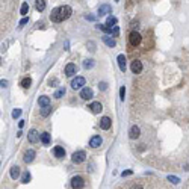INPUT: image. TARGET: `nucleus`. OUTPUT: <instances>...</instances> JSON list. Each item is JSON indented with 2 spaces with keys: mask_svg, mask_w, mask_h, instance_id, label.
Instances as JSON below:
<instances>
[{
  "mask_svg": "<svg viewBox=\"0 0 189 189\" xmlns=\"http://www.w3.org/2000/svg\"><path fill=\"white\" fill-rule=\"evenodd\" d=\"M129 41H130V44H132L133 47H136V45H139V44H141L142 36L139 35V32L132 30V32H130V35H129Z\"/></svg>",
  "mask_w": 189,
  "mask_h": 189,
  "instance_id": "nucleus-1",
  "label": "nucleus"
},
{
  "mask_svg": "<svg viewBox=\"0 0 189 189\" xmlns=\"http://www.w3.org/2000/svg\"><path fill=\"white\" fill-rule=\"evenodd\" d=\"M59 12H61V18H62V21H64V20H67V18L71 15L73 9H71V6L64 5V6H61V8H59Z\"/></svg>",
  "mask_w": 189,
  "mask_h": 189,
  "instance_id": "nucleus-2",
  "label": "nucleus"
},
{
  "mask_svg": "<svg viewBox=\"0 0 189 189\" xmlns=\"http://www.w3.org/2000/svg\"><path fill=\"white\" fill-rule=\"evenodd\" d=\"M85 157H86V154H85V151H82V150H79V151H76V153H73V162L74 163H82L83 160H85Z\"/></svg>",
  "mask_w": 189,
  "mask_h": 189,
  "instance_id": "nucleus-3",
  "label": "nucleus"
},
{
  "mask_svg": "<svg viewBox=\"0 0 189 189\" xmlns=\"http://www.w3.org/2000/svg\"><path fill=\"white\" fill-rule=\"evenodd\" d=\"M83 185H85V183H83V179L79 177V175H76V177L71 179V188H73V189H82Z\"/></svg>",
  "mask_w": 189,
  "mask_h": 189,
  "instance_id": "nucleus-4",
  "label": "nucleus"
},
{
  "mask_svg": "<svg viewBox=\"0 0 189 189\" xmlns=\"http://www.w3.org/2000/svg\"><path fill=\"white\" fill-rule=\"evenodd\" d=\"M83 85H85V79L82 77V76H77V77L71 82V88H73V89H80Z\"/></svg>",
  "mask_w": 189,
  "mask_h": 189,
  "instance_id": "nucleus-5",
  "label": "nucleus"
},
{
  "mask_svg": "<svg viewBox=\"0 0 189 189\" xmlns=\"http://www.w3.org/2000/svg\"><path fill=\"white\" fill-rule=\"evenodd\" d=\"M130 70H132V73H135V74H138V73H141L142 71V62L141 61H132V65H130Z\"/></svg>",
  "mask_w": 189,
  "mask_h": 189,
  "instance_id": "nucleus-6",
  "label": "nucleus"
},
{
  "mask_svg": "<svg viewBox=\"0 0 189 189\" xmlns=\"http://www.w3.org/2000/svg\"><path fill=\"white\" fill-rule=\"evenodd\" d=\"M92 95H94V92H92L91 88H82L80 97H82L83 100H89V98H92Z\"/></svg>",
  "mask_w": 189,
  "mask_h": 189,
  "instance_id": "nucleus-7",
  "label": "nucleus"
},
{
  "mask_svg": "<svg viewBox=\"0 0 189 189\" xmlns=\"http://www.w3.org/2000/svg\"><path fill=\"white\" fill-rule=\"evenodd\" d=\"M110 126H112V121H110L109 117H103L102 120H100V127H102L103 130H109Z\"/></svg>",
  "mask_w": 189,
  "mask_h": 189,
  "instance_id": "nucleus-8",
  "label": "nucleus"
},
{
  "mask_svg": "<svg viewBox=\"0 0 189 189\" xmlns=\"http://www.w3.org/2000/svg\"><path fill=\"white\" fill-rule=\"evenodd\" d=\"M76 71H77V67H76V64H73V62L67 64V67H65V74L68 76V77L74 76V74H76Z\"/></svg>",
  "mask_w": 189,
  "mask_h": 189,
  "instance_id": "nucleus-9",
  "label": "nucleus"
},
{
  "mask_svg": "<svg viewBox=\"0 0 189 189\" xmlns=\"http://www.w3.org/2000/svg\"><path fill=\"white\" fill-rule=\"evenodd\" d=\"M88 109H91L92 113H100V112L103 110V106H102V103H100V102H92Z\"/></svg>",
  "mask_w": 189,
  "mask_h": 189,
  "instance_id": "nucleus-10",
  "label": "nucleus"
},
{
  "mask_svg": "<svg viewBox=\"0 0 189 189\" xmlns=\"http://www.w3.org/2000/svg\"><path fill=\"white\" fill-rule=\"evenodd\" d=\"M50 20H52L53 23H61L62 18H61V12H59V8L53 9L52 11V14H50Z\"/></svg>",
  "mask_w": 189,
  "mask_h": 189,
  "instance_id": "nucleus-11",
  "label": "nucleus"
},
{
  "mask_svg": "<svg viewBox=\"0 0 189 189\" xmlns=\"http://www.w3.org/2000/svg\"><path fill=\"white\" fill-rule=\"evenodd\" d=\"M139 135H141V129L138 127V126H132L130 130H129V136L132 139H136V138H139Z\"/></svg>",
  "mask_w": 189,
  "mask_h": 189,
  "instance_id": "nucleus-12",
  "label": "nucleus"
},
{
  "mask_svg": "<svg viewBox=\"0 0 189 189\" xmlns=\"http://www.w3.org/2000/svg\"><path fill=\"white\" fill-rule=\"evenodd\" d=\"M27 138H29V142H32V144H35L36 141H40V139H41L40 133H38L35 129H32V130L29 132V136H27Z\"/></svg>",
  "mask_w": 189,
  "mask_h": 189,
  "instance_id": "nucleus-13",
  "label": "nucleus"
},
{
  "mask_svg": "<svg viewBox=\"0 0 189 189\" xmlns=\"http://www.w3.org/2000/svg\"><path fill=\"white\" fill-rule=\"evenodd\" d=\"M89 145H91L92 148H98L100 145H102V138H100L98 135L92 136V138H91V141H89Z\"/></svg>",
  "mask_w": 189,
  "mask_h": 189,
  "instance_id": "nucleus-14",
  "label": "nucleus"
},
{
  "mask_svg": "<svg viewBox=\"0 0 189 189\" xmlns=\"http://www.w3.org/2000/svg\"><path fill=\"white\" fill-rule=\"evenodd\" d=\"M53 153H55V156H56L58 159H62V157L65 156V150L62 148V147H59V145H58V147H55V148H53Z\"/></svg>",
  "mask_w": 189,
  "mask_h": 189,
  "instance_id": "nucleus-15",
  "label": "nucleus"
},
{
  "mask_svg": "<svg viewBox=\"0 0 189 189\" xmlns=\"http://www.w3.org/2000/svg\"><path fill=\"white\" fill-rule=\"evenodd\" d=\"M33 157H35V151H33V150H27L26 154H24V162H26V163H30V162L33 160Z\"/></svg>",
  "mask_w": 189,
  "mask_h": 189,
  "instance_id": "nucleus-16",
  "label": "nucleus"
},
{
  "mask_svg": "<svg viewBox=\"0 0 189 189\" xmlns=\"http://www.w3.org/2000/svg\"><path fill=\"white\" fill-rule=\"evenodd\" d=\"M38 103H40V106H41V107H45V106H48V105H50V97H47V95H43V97H40V100H38Z\"/></svg>",
  "mask_w": 189,
  "mask_h": 189,
  "instance_id": "nucleus-17",
  "label": "nucleus"
},
{
  "mask_svg": "<svg viewBox=\"0 0 189 189\" xmlns=\"http://www.w3.org/2000/svg\"><path fill=\"white\" fill-rule=\"evenodd\" d=\"M117 61H118L120 70H121V71H124V70H126V56H124V55H120V56L117 58Z\"/></svg>",
  "mask_w": 189,
  "mask_h": 189,
  "instance_id": "nucleus-18",
  "label": "nucleus"
},
{
  "mask_svg": "<svg viewBox=\"0 0 189 189\" xmlns=\"http://www.w3.org/2000/svg\"><path fill=\"white\" fill-rule=\"evenodd\" d=\"M107 12H110V6L109 5H102L98 9V15H106Z\"/></svg>",
  "mask_w": 189,
  "mask_h": 189,
  "instance_id": "nucleus-19",
  "label": "nucleus"
},
{
  "mask_svg": "<svg viewBox=\"0 0 189 189\" xmlns=\"http://www.w3.org/2000/svg\"><path fill=\"white\" fill-rule=\"evenodd\" d=\"M41 142H43L44 145H48V144H50V133H47V132L41 133Z\"/></svg>",
  "mask_w": 189,
  "mask_h": 189,
  "instance_id": "nucleus-20",
  "label": "nucleus"
},
{
  "mask_svg": "<svg viewBox=\"0 0 189 189\" xmlns=\"http://www.w3.org/2000/svg\"><path fill=\"white\" fill-rule=\"evenodd\" d=\"M11 177L12 179H18L20 177V168L18 167H12L11 168Z\"/></svg>",
  "mask_w": 189,
  "mask_h": 189,
  "instance_id": "nucleus-21",
  "label": "nucleus"
},
{
  "mask_svg": "<svg viewBox=\"0 0 189 189\" xmlns=\"http://www.w3.org/2000/svg\"><path fill=\"white\" fill-rule=\"evenodd\" d=\"M35 8H36V11H44L45 9V2L44 0H36V3H35Z\"/></svg>",
  "mask_w": 189,
  "mask_h": 189,
  "instance_id": "nucleus-22",
  "label": "nucleus"
},
{
  "mask_svg": "<svg viewBox=\"0 0 189 189\" xmlns=\"http://www.w3.org/2000/svg\"><path fill=\"white\" fill-rule=\"evenodd\" d=\"M27 12H29V5L24 2V3L21 5V8H20V14H21V15H26Z\"/></svg>",
  "mask_w": 189,
  "mask_h": 189,
  "instance_id": "nucleus-23",
  "label": "nucleus"
},
{
  "mask_svg": "<svg viewBox=\"0 0 189 189\" xmlns=\"http://www.w3.org/2000/svg\"><path fill=\"white\" fill-rule=\"evenodd\" d=\"M106 24H107V26L112 29V27H115V24H117V18L115 17H109L107 18V21H106Z\"/></svg>",
  "mask_w": 189,
  "mask_h": 189,
  "instance_id": "nucleus-24",
  "label": "nucleus"
},
{
  "mask_svg": "<svg viewBox=\"0 0 189 189\" xmlns=\"http://www.w3.org/2000/svg\"><path fill=\"white\" fill-rule=\"evenodd\" d=\"M103 41H105V44H106V45H109V47H115V41L110 40L109 36H103Z\"/></svg>",
  "mask_w": 189,
  "mask_h": 189,
  "instance_id": "nucleus-25",
  "label": "nucleus"
},
{
  "mask_svg": "<svg viewBox=\"0 0 189 189\" xmlns=\"http://www.w3.org/2000/svg\"><path fill=\"white\" fill-rule=\"evenodd\" d=\"M30 85H32V79H30V77H26V79L21 80V86H23V88H29Z\"/></svg>",
  "mask_w": 189,
  "mask_h": 189,
  "instance_id": "nucleus-26",
  "label": "nucleus"
},
{
  "mask_svg": "<svg viewBox=\"0 0 189 189\" xmlns=\"http://www.w3.org/2000/svg\"><path fill=\"white\" fill-rule=\"evenodd\" d=\"M50 112H52V107L45 106V107H43V109H41V115H43V117H48V115H50Z\"/></svg>",
  "mask_w": 189,
  "mask_h": 189,
  "instance_id": "nucleus-27",
  "label": "nucleus"
},
{
  "mask_svg": "<svg viewBox=\"0 0 189 189\" xmlns=\"http://www.w3.org/2000/svg\"><path fill=\"white\" fill-rule=\"evenodd\" d=\"M21 182H23V183H29V182H30V174H29L27 171L23 174V177H21Z\"/></svg>",
  "mask_w": 189,
  "mask_h": 189,
  "instance_id": "nucleus-28",
  "label": "nucleus"
},
{
  "mask_svg": "<svg viewBox=\"0 0 189 189\" xmlns=\"http://www.w3.org/2000/svg\"><path fill=\"white\" fill-rule=\"evenodd\" d=\"M92 65H94L92 59H86V61L83 62V67H85V68H92Z\"/></svg>",
  "mask_w": 189,
  "mask_h": 189,
  "instance_id": "nucleus-29",
  "label": "nucleus"
},
{
  "mask_svg": "<svg viewBox=\"0 0 189 189\" xmlns=\"http://www.w3.org/2000/svg\"><path fill=\"white\" fill-rule=\"evenodd\" d=\"M64 94H65V89H64V88H62V89H58V91L55 92V97H56V98H61V97L64 95Z\"/></svg>",
  "mask_w": 189,
  "mask_h": 189,
  "instance_id": "nucleus-30",
  "label": "nucleus"
},
{
  "mask_svg": "<svg viewBox=\"0 0 189 189\" xmlns=\"http://www.w3.org/2000/svg\"><path fill=\"white\" fill-rule=\"evenodd\" d=\"M168 180L171 182V183H174V185H177L180 180H179V177H172V175H170V177H168Z\"/></svg>",
  "mask_w": 189,
  "mask_h": 189,
  "instance_id": "nucleus-31",
  "label": "nucleus"
},
{
  "mask_svg": "<svg viewBox=\"0 0 189 189\" xmlns=\"http://www.w3.org/2000/svg\"><path fill=\"white\" fill-rule=\"evenodd\" d=\"M20 115H21V110L20 109H15L14 112H12V117H14V118H18Z\"/></svg>",
  "mask_w": 189,
  "mask_h": 189,
  "instance_id": "nucleus-32",
  "label": "nucleus"
},
{
  "mask_svg": "<svg viewBox=\"0 0 189 189\" xmlns=\"http://www.w3.org/2000/svg\"><path fill=\"white\" fill-rule=\"evenodd\" d=\"M120 95H121V100H124V95H126V88L124 86L120 88Z\"/></svg>",
  "mask_w": 189,
  "mask_h": 189,
  "instance_id": "nucleus-33",
  "label": "nucleus"
},
{
  "mask_svg": "<svg viewBox=\"0 0 189 189\" xmlns=\"http://www.w3.org/2000/svg\"><path fill=\"white\" fill-rule=\"evenodd\" d=\"M112 33H113V36H118V33H120V29L115 26V27H113V30H112Z\"/></svg>",
  "mask_w": 189,
  "mask_h": 189,
  "instance_id": "nucleus-34",
  "label": "nucleus"
},
{
  "mask_svg": "<svg viewBox=\"0 0 189 189\" xmlns=\"http://www.w3.org/2000/svg\"><path fill=\"white\" fill-rule=\"evenodd\" d=\"M130 189H142V186H141V185H133Z\"/></svg>",
  "mask_w": 189,
  "mask_h": 189,
  "instance_id": "nucleus-35",
  "label": "nucleus"
},
{
  "mask_svg": "<svg viewBox=\"0 0 189 189\" xmlns=\"http://www.w3.org/2000/svg\"><path fill=\"white\" fill-rule=\"evenodd\" d=\"M27 23V18H23L21 21H20V26H23V24H26Z\"/></svg>",
  "mask_w": 189,
  "mask_h": 189,
  "instance_id": "nucleus-36",
  "label": "nucleus"
},
{
  "mask_svg": "<svg viewBox=\"0 0 189 189\" xmlns=\"http://www.w3.org/2000/svg\"><path fill=\"white\" fill-rule=\"evenodd\" d=\"M2 86H3V88L8 86V82H6V80H2Z\"/></svg>",
  "mask_w": 189,
  "mask_h": 189,
  "instance_id": "nucleus-37",
  "label": "nucleus"
},
{
  "mask_svg": "<svg viewBox=\"0 0 189 189\" xmlns=\"http://www.w3.org/2000/svg\"><path fill=\"white\" fill-rule=\"evenodd\" d=\"M132 174V171H126V172H123V175H130Z\"/></svg>",
  "mask_w": 189,
  "mask_h": 189,
  "instance_id": "nucleus-38",
  "label": "nucleus"
},
{
  "mask_svg": "<svg viewBox=\"0 0 189 189\" xmlns=\"http://www.w3.org/2000/svg\"><path fill=\"white\" fill-rule=\"evenodd\" d=\"M115 2H120V0H115Z\"/></svg>",
  "mask_w": 189,
  "mask_h": 189,
  "instance_id": "nucleus-39",
  "label": "nucleus"
}]
</instances>
